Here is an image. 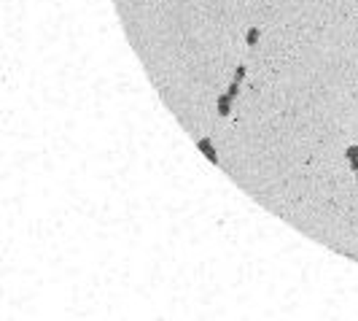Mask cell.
<instances>
[{"label":"cell","instance_id":"2","mask_svg":"<svg viewBox=\"0 0 358 321\" xmlns=\"http://www.w3.org/2000/svg\"><path fill=\"white\" fill-rule=\"evenodd\" d=\"M348 157H350V165H353V170H356V176H358V146H353L348 151Z\"/></svg>","mask_w":358,"mask_h":321},{"label":"cell","instance_id":"3","mask_svg":"<svg viewBox=\"0 0 358 321\" xmlns=\"http://www.w3.org/2000/svg\"><path fill=\"white\" fill-rule=\"evenodd\" d=\"M256 38H259V30H251V36H248V43L253 46V43H256Z\"/></svg>","mask_w":358,"mask_h":321},{"label":"cell","instance_id":"1","mask_svg":"<svg viewBox=\"0 0 358 321\" xmlns=\"http://www.w3.org/2000/svg\"><path fill=\"white\" fill-rule=\"evenodd\" d=\"M199 148H202V151H205V154H207V157H210V162H218V157H216V151H213V148H210V146H207V141H199Z\"/></svg>","mask_w":358,"mask_h":321}]
</instances>
